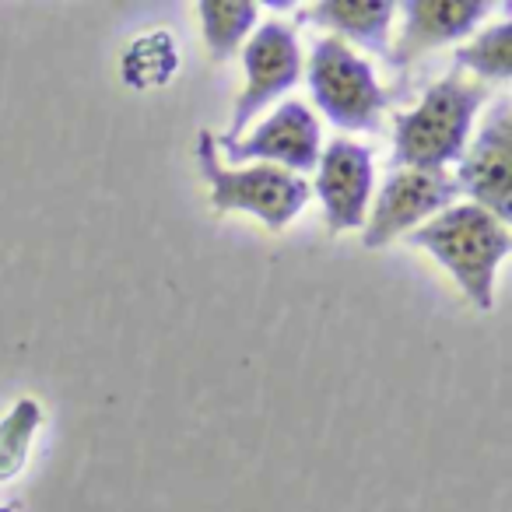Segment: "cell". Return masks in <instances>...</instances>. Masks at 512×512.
Returning a JSON list of instances; mask_svg holds the SVG:
<instances>
[{
  "mask_svg": "<svg viewBox=\"0 0 512 512\" xmlns=\"http://www.w3.org/2000/svg\"><path fill=\"white\" fill-rule=\"evenodd\" d=\"M376 162L372 151L348 137H334L316 162V197L323 204V221L330 235L362 228L369 218Z\"/></svg>",
  "mask_w": 512,
  "mask_h": 512,
  "instance_id": "cell-9",
  "label": "cell"
},
{
  "mask_svg": "<svg viewBox=\"0 0 512 512\" xmlns=\"http://www.w3.org/2000/svg\"><path fill=\"white\" fill-rule=\"evenodd\" d=\"M400 11H404V29L397 43H390V67L404 71L421 53L474 36L477 25L488 18L491 4L488 0H407L400 4Z\"/></svg>",
  "mask_w": 512,
  "mask_h": 512,
  "instance_id": "cell-10",
  "label": "cell"
},
{
  "mask_svg": "<svg viewBox=\"0 0 512 512\" xmlns=\"http://www.w3.org/2000/svg\"><path fill=\"white\" fill-rule=\"evenodd\" d=\"M456 197H460V186H456L453 172L390 169V176L383 179L376 200H372L369 218L362 225V246H390L393 239L414 232L428 218H435L449 204H456Z\"/></svg>",
  "mask_w": 512,
  "mask_h": 512,
  "instance_id": "cell-7",
  "label": "cell"
},
{
  "mask_svg": "<svg viewBox=\"0 0 512 512\" xmlns=\"http://www.w3.org/2000/svg\"><path fill=\"white\" fill-rule=\"evenodd\" d=\"M214 148L235 165H278L295 176L313 172L323 151V134L316 123L313 109L299 99H288L267 116L264 123H256L253 134L225 137L214 134Z\"/></svg>",
  "mask_w": 512,
  "mask_h": 512,
  "instance_id": "cell-6",
  "label": "cell"
},
{
  "mask_svg": "<svg viewBox=\"0 0 512 512\" xmlns=\"http://www.w3.org/2000/svg\"><path fill=\"white\" fill-rule=\"evenodd\" d=\"M467 204L484 207L502 225L512 221V99L495 95L491 109L484 113V127L474 141H467L453 172Z\"/></svg>",
  "mask_w": 512,
  "mask_h": 512,
  "instance_id": "cell-8",
  "label": "cell"
},
{
  "mask_svg": "<svg viewBox=\"0 0 512 512\" xmlns=\"http://www.w3.org/2000/svg\"><path fill=\"white\" fill-rule=\"evenodd\" d=\"M456 67H467L477 74L481 85L491 81H509L512 78V18H498L495 25H484L467 46L453 53Z\"/></svg>",
  "mask_w": 512,
  "mask_h": 512,
  "instance_id": "cell-14",
  "label": "cell"
},
{
  "mask_svg": "<svg viewBox=\"0 0 512 512\" xmlns=\"http://www.w3.org/2000/svg\"><path fill=\"white\" fill-rule=\"evenodd\" d=\"M179 71V50H176V39L169 32H148V36L134 39L127 46L120 60V74L130 88L137 92H148V88H162L176 78Z\"/></svg>",
  "mask_w": 512,
  "mask_h": 512,
  "instance_id": "cell-13",
  "label": "cell"
},
{
  "mask_svg": "<svg viewBox=\"0 0 512 512\" xmlns=\"http://www.w3.org/2000/svg\"><path fill=\"white\" fill-rule=\"evenodd\" d=\"M407 246L425 249L446 267L477 313L495 309V274L512 249L509 225L477 204H449L425 225L407 232Z\"/></svg>",
  "mask_w": 512,
  "mask_h": 512,
  "instance_id": "cell-1",
  "label": "cell"
},
{
  "mask_svg": "<svg viewBox=\"0 0 512 512\" xmlns=\"http://www.w3.org/2000/svg\"><path fill=\"white\" fill-rule=\"evenodd\" d=\"M393 15H397L393 0H320V4H306L292 25L295 29L320 25V29L334 32V39H341V43H355L390 64Z\"/></svg>",
  "mask_w": 512,
  "mask_h": 512,
  "instance_id": "cell-11",
  "label": "cell"
},
{
  "mask_svg": "<svg viewBox=\"0 0 512 512\" xmlns=\"http://www.w3.org/2000/svg\"><path fill=\"white\" fill-rule=\"evenodd\" d=\"M39 421H43V407L36 400H18L15 411L0 421V481H11L22 470Z\"/></svg>",
  "mask_w": 512,
  "mask_h": 512,
  "instance_id": "cell-15",
  "label": "cell"
},
{
  "mask_svg": "<svg viewBox=\"0 0 512 512\" xmlns=\"http://www.w3.org/2000/svg\"><path fill=\"white\" fill-rule=\"evenodd\" d=\"M242 71H246V88L235 99L232 123L225 137H242L253 116L271 106L285 92H292L302 81V50H299V29L285 18H267L260 29L249 32L242 43Z\"/></svg>",
  "mask_w": 512,
  "mask_h": 512,
  "instance_id": "cell-5",
  "label": "cell"
},
{
  "mask_svg": "<svg viewBox=\"0 0 512 512\" xmlns=\"http://www.w3.org/2000/svg\"><path fill=\"white\" fill-rule=\"evenodd\" d=\"M197 169L211 190L214 214L242 211L249 218H260L271 232L292 225L313 197V186L306 179L278 165H235V169L221 165L211 130L197 134Z\"/></svg>",
  "mask_w": 512,
  "mask_h": 512,
  "instance_id": "cell-3",
  "label": "cell"
},
{
  "mask_svg": "<svg viewBox=\"0 0 512 512\" xmlns=\"http://www.w3.org/2000/svg\"><path fill=\"white\" fill-rule=\"evenodd\" d=\"M488 102V85L467 81L463 71L439 78L414 109L393 116V162L390 169L446 172L460 162L474 130L477 109Z\"/></svg>",
  "mask_w": 512,
  "mask_h": 512,
  "instance_id": "cell-2",
  "label": "cell"
},
{
  "mask_svg": "<svg viewBox=\"0 0 512 512\" xmlns=\"http://www.w3.org/2000/svg\"><path fill=\"white\" fill-rule=\"evenodd\" d=\"M316 106L341 130H379V116L390 106V92L379 85L376 71L348 43L323 36L302 60Z\"/></svg>",
  "mask_w": 512,
  "mask_h": 512,
  "instance_id": "cell-4",
  "label": "cell"
},
{
  "mask_svg": "<svg viewBox=\"0 0 512 512\" xmlns=\"http://www.w3.org/2000/svg\"><path fill=\"white\" fill-rule=\"evenodd\" d=\"M197 18H200V29H204L207 53H211L214 64H221L256 29L260 4H253V0H200Z\"/></svg>",
  "mask_w": 512,
  "mask_h": 512,
  "instance_id": "cell-12",
  "label": "cell"
}]
</instances>
